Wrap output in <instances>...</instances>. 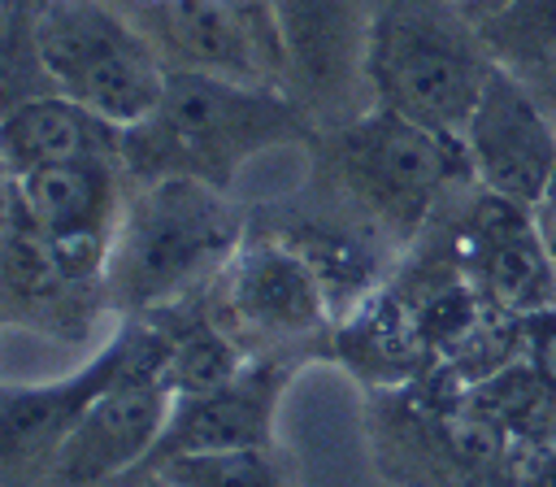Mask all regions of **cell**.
<instances>
[{"instance_id":"obj_1","label":"cell","mask_w":556,"mask_h":487,"mask_svg":"<svg viewBox=\"0 0 556 487\" xmlns=\"http://www.w3.org/2000/svg\"><path fill=\"white\" fill-rule=\"evenodd\" d=\"M313 117L282 87L169 65L156 109L122 135V165L130 183L195 178L235 191L243 165L274 148H313Z\"/></svg>"},{"instance_id":"obj_2","label":"cell","mask_w":556,"mask_h":487,"mask_svg":"<svg viewBox=\"0 0 556 487\" xmlns=\"http://www.w3.org/2000/svg\"><path fill=\"white\" fill-rule=\"evenodd\" d=\"M308 152V183H317L395 252L413 248L447 200L473 183L460 135L430 130L382 104H369L343 126L317 130Z\"/></svg>"},{"instance_id":"obj_3","label":"cell","mask_w":556,"mask_h":487,"mask_svg":"<svg viewBox=\"0 0 556 487\" xmlns=\"http://www.w3.org/2000/svg\"><path fill=\"white\" fill-rule=\"evenodd\" d=\"M248 235V204L195 178L135 183L109 248L113 317L204 291Z\"/></svg>"},{"instance_id":"obj_4","label":"cell","mask_w":556,"mask_h":487,"mask_svg":"<svg viewBox=\"0 0 556 487\" xmlns=\"http://www.w3.org/2000/svg\"><path fill=\"white\" fill-rule=\"evenodd\" d=\"M495 65L482 26L456 0H374L365 48L374 104L460 135Z\"/></svg>"},{"instance_id":"obj_5","label":"cell","mask_w":556,"mask_h":487,"mask_svg":"<svg viewBox=\"0 0 556 487\" xmlns=\"http://www.w3.org/2000/svg\"><path fill=\"white\" fill-rule=\"evenodd\" d=\"M48 78L113 126L143 122L165 91V57L113 0H56L35 17Z\"/></svg>"},{"instance_id":"obj_6","label":"cell","mask_w":556,"mask_h":487,"mask_svg":"<svg viewBox=\"0 0 556 487\" xmlns=\"http://www.w3.org/2000/svg\"><path fill=\"white\" fill-rule=\"evenodd\" d=\"M204 296L248 357L330 361V296L317 283V274L274 235L248 226L243 244L217 270Z\"/></svg>"},{"instance_id":"obj_7","label":"cell","mask_w":556,"mask_h":487,"mask_svg":"<svg viewBox=\"0 0 556 487\" xmlns=\"http://www.w3.org/2000/svg\"><path fill=\"white\" fill-rule=\"evenodd\" d=\"M135 330L126 370L83 409L43 487H117L152 457L174 409V387L156 326L135 313Z\"/></svg>"},{"instance_id":"obj_8","label":"cell","mask_w":556,"mask_h":487,"mask_svg":"<svg viewBox=\"0 0 556 487\" xmlns=\"http://www.w3.org/2000/svg\"><path fill=\"white\" fill-rule=\"evenodd\" d=\"M282 43V87L317 130L365 113V48L374 0H269Z\"/></svg>"},{"instance_id":"obj_9","label":"cell","mask_w":556,"mask_h":487,"mask_svg":"<svg viewBox=\"0 0 556 487\" xmlns=\"http://www.w3.org/2000/svg\"><path fill=\"white\" fill-rule=\"evenodd\" d=\"M135 339V317H117L78 370L39 383H0V487L48 483L83 409L126 370Z\"/></svg>"},{"instance_id":"obj_10","label":"cell","mask_w":556,"mask_h":487,"mask_svg":"<svg viewBox=\"0 0 556 487\" xmlns=\"http://www.w3.org/2000/svg\"><path fill=\"white\" fill-rule=\"evenodd\" d=\"M117 9L143 26L174 70L282 87V43L269 0H130Z\"/></svg>"},{"instance_id":"obj_11","label":"cell","mask_w":556,"mask_h":487,"mask_svg":"<svg viewBox=\"0 0 556 487\" xmlns=\"http://www.w3.org/2000/svg\"><path fill=\"white\" fill-rule=\"evenodd\" d=\"M447 230L473 291L491 313L530 317L556 309V261L543 248L530 209L469 183Z\"/></svg>"},{"instance_id":"obj_12","label":"cell","mask_w":556,"mask_h":487,"mask_svg":"<svg viewBox=\"0 0 556 487\" xmlns=\"http://www.w3.org/2000/svg\"><path fill=\"white\" fill-rule=\"evenodd\" d=\"M460 139L478 187L534 209L556 170V122L521 74L504 65L491 70Z\"/></svg>"},{"instance_id":"obj_13","label":"cell","mask_w":556,"mask_h":487,"mask_svg":"<svg viewBox=\"0 0 556 487\" xmlns=\"http://www.w3.org/2000/svg\"><path fill=\"white\" fill-rule=\"evenodd\" d=\"M308 365V357H252L230 383L174 396L169 422L152 448V457L135 470H156L187 452H222V448H274V426L291 378Z\"/></svg>"},{"instance_id":"obj_14","label":"cell","mask_w":556,"mask_h":487,"mask_svg":"<svg viewBox=\"0 0 556 487\" xmlns=\"http://www.w3.org/2000/svg\"><path fill=\"white\" fill-rule=\"evenodd\" d=\"M0 313L9 326L56 344H83L100 330L104 317L117 322L109 287L74 283L61 274L30 222H22V230L0 252Z\"/></svg>"},{"instance_id":"obj_15","label":"cell","mask_w":556,"mask_h":487,"mask_svg":"<svg viewBox=\"0 0 556 487\" xmlns=\"http://www.w3.org/2000/svg\"><path fill=\"white\" fill-rule=\"evenodd\" d=\"M122 126L91 113L87 104L43 91L0 117V161L17 178L74 161H122Z\"/></svg>"},{"instance_id":"obj_16","label":"cell","mask_w":556,"mask_h":487,"mask_svg":"<svg viewBox=\"0 0 556 487\" xmlns=\"http://www.w3.org/2000/svg\"><path fill=\"white\" fill-rule=\"evenodd\" d=\"M330 361L352 370L369 391H400L413 387L434 365V352L421 339L417 322L408 317L404 300L382 283L352 313L334 322Z\"/></svg>"},{"instance_id":"obj_17","label":"cell","mask_w":556,"mask_h":487,"mask_svg":"<svg viewBox=\"0 0 556 487\" xmlns=\"http://www.w3.org/2000/svg\"><path fill=\"white\" fill-rule=\"evenodd\" d=\"M22 209L35 230H117L130 174L122 161H74L17 178Z\"/></svg>"},{"instance_id":"obj_18","label":"cell","mask_w":556,"mask_h":487,"mask_svg":"<svg viewBox=\"0 0 556 487\" xmlns=\"http://www.w3.org/2000/svg\"><path fill=\"white\" fill-rule=\"evenodd\" d=\"M135 317V313H130ZM156 326L161 335V348H165V374H169V387L174 396H200V391H213L222 383H230L252 357L243 352V344L222 326V317L213 313L208 296L195 291V296H182V300H169L161 309H148L139 313Z\"/></svg>"},{"instance_id":"obj_19","label":"cell","mask_w":556,"mask_h":487,"mask_svg":"<svg viewBox=\"0 0 556 487\" xmlns=\"http://www.w3.org/2000/svg\"><path fill=\"white\" fill-rule=\"evenodd\" d=\"M478 26L491 57L513 74L556 61V0H504Z\"/></svg>"},{"instance_id":"obj_20","label":"cell","mask_w":556,"mask_h":487,"mask_svg":"<svg viewBox=\"0 0 556 487\" xmlns=\"http://www.w3.org/2000/svg\"><path fill=\"white\" fill-rule=\"evenodd\" d=\"M169 487H287L282 461L274 448H222V452H187L156 470Z\"/></svg>"},{"instance_id":"obj_21","label":"cell","mask_w":556,"mask_h":487,"mask_svg":"<svg viewBox=\"0 0 556 487\" xmlns=\"http://www.w3.org/2000/svg\"><path fill=\"white\" fill-rule=\"evenodd\" d=\"M35 17L39 13L0 0V117L43 91H56L39 52Z\"/></svg>"},{"instance_id":"obj_22","label":"cell","mask_w":556,"mask_h":487,"mask_svg":"<svg viewBox=\"0 0 556 487\" xmlns=\"http://www.w3.org/2000/svg\"><path fill=\"white\" fill-rule=\"evenodd\" d=\"M26 222V209H22V187H17V174L0 161V252L9 248V239L22 230Z\"/></svg>"},{"instance_id":"obj_23","label":"cell","mask_w":556,"mask_h":487,"mask_svg":"<svg viewBox=\"0 0 556 487\" xmlns=\"http://www.w3.org/2000/svg\"><path fill=\"white\" fill-rule=\"evenodd\" d=\"M530 217H534V226H539V239H543V248H547V252H552V261H556V170H552V178H547L543 196L534 200Z\"/></svg>"},{"instance_id":"obj_24","label":"cell","mask_w":556,"mask_h":487,"mask_svg":"<svg viewBox=\"0 0 556 487\" xmlns=\"http://www.w3.org/2000/svg\"><path fill=\"white\" fill-rule=\"evenodd\" d=\"M517 487H556V444H543L517 474Z\"/></svg>"},{"instance_id":"obj_25","label":"cell","mask_w":556,"mask_h":487,"mask_svg":"<svg viewBox=\"0 0 556 487\" xmlns=\"http://www.w3.org/2000/svg\"><path fill=\"white\" fill-rule=\"evenodd\" d=\"M526 83H530V91L539 96V104L547 109V117L556 122V61H547V65H539V70H530V74H521Z\"/></svg>"},{"instance_id":"obj_26","label":"cell","mask_w":556,"mask_h":487,"mask_svg":"<svg viewBox=\"0 0 556 487\" xmlns=\"http://www.w3.org/2000/svg\"><path fill=\"white\" fill-rule=\"evenodd\" d=\"M456 4H460V9H465L473 22H482V17H491V13H495L504 0H456Z\"/></svg>"},{"instance_id":"obj_27","label":"cell","mask_w":556,"mask_h":487,"mask_svg":"<svg viewBox=\"0 0 556 487\" xmlns=\"http://www.w3.org/2000/svg\"><path fill=\"white\" fill-rule=\"evenodd\" d=\"M117 487H169L161 474H130V478H122Z\"/></svg>"},{"instance_id":"obj_28","label":"cell","mask_w":556,"mask_h":487,"mask_svg":"<svg viewBox=\"0 0 556 487\" xmlns=\"http://www.w3.org/2000/svg\"><path fill=\"white\" fill-rule=\"evenodd\" d=\"M9 4H17V9H30V13H43L48 4H56V0H9Z\"/></svg>"},{"instance_id":"obj_29","label":"cell","mask_w":556,"mask_h":487,"mask_svg":"<svg viewBox=\"0 0 556 487\" xmlns=\"http://www.w3.org/2000/svg\"><path fill=\"white\" fill-rule=\"evenodd\" d=\"M4 326H9V322H4V313H0V330H4Z\"/></svg>"}]
</instances>
